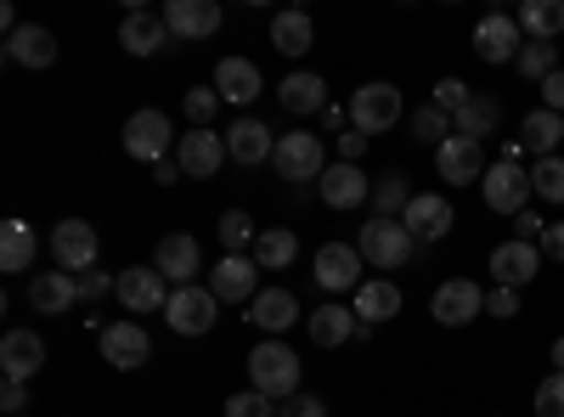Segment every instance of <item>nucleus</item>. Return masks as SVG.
Returning a JSON list of instances; mask_svg holds the SVG:
<instances>
[{"label": "nucleus", "mask_w": 564, "mask_h": 417, "mask_svg": "<svg viewBox=\"0 0 564 417\" xmlns=\"http://www.w3.org/2000/svg\"><path fill=\"white\" fill-rule=\"evenodd\" d=\"M249 389H260L271 400H294L300 395V355L282 339H260L249 355Z\"/></svg>", "instance_id": "nucleus-1"}, {"label": "nucleus", "mask_w": 564, "mask_h": 417, "mask_svg": "<svg viewBox=\"0 0 564 417\" xmlns=\"http://www.w3.org/2000/svg\"><path fill=\"white\" fill-rule=\"evenodd\" d=\"M356 249H361V260H367L372 271H401V265L417 254V238H412L401 220H379V215H372V220L361 226Z\"/></svg>", "instance_id": "nucleus-2"}, {"label": "nucleus", "mask_w": 564, "mask_h": 417, "mask_svg": "<svg viewBox=\"0 0 564 417\" xmlns=\"http://www.w3.org/2000/svg\"><path fill=\"white\" fill-rule=\"evenodd\" d=\"M401 113H406V102H401V90L390 79H372V85H361L356 97H350V130H361V135L395 130Z\"/></svg>", "instance_id": "nucleus-3"}, {"label": "nucleus", "mask_w": 564, "mask_h": 417, "mask_svg": "<svg viewBox=\"0 0 564 417\" xmlns=\"http://www.w3.org/2000/svg\"><path fill=\"white\" fill-rule=\"evenodd\" d=\"M480 187H486V209L491 215H520V209H531V169L525 164H508V158H497L486 175H480Z\"/></svg>", "instance_id": "nucleus-4"}, {"label": "nucleus", "mask_w": 564, "mask_h": 417, "mask_svg": "<svg viewBox=\"0 0 564 417\" xmlns=\"http://www.w3.org/2000/svg\"><path fill=\"white\" fill-rule=\"evenodd\" d=\"M430 316L441 321V328H468L475 316H486V288L475 283V276H452V283H441L430 294Z\"/></svg>", "instance_id": "nucleus-5"}, {"label": "nucleus", "mask_w": 564, "mask_h": 417, "mask_svg": "<svg viewBox=\"0 0 564 417\" xmlns=\"http://www.w3.org/2000/svg\"><path fill=\"white\" fill-rule=\"evenodd\" d=\"M97 254H102V238H97V226L90 220H57V231H52V260H57V271H90L97 265Z\"/></svg>", "instance_id": "nucleus-6"}, {"label": "nucleus", "mask_w": 564, "mask_h": 417, "mask_svg": "<svg viewBox=\"0 0 564 417\" xmlns=\"http://www.w3.org/2000/svg\"><path fill=\"white\" fill-rule=\"evenodd\" d=\"M209 294H215L220 305H254V294H260V265H254V254H220L215 271H209Z\"/></svg>", "instance_id": "nucleus-7"}, {"label": "nucleus", "mask_w": 564, "mask_h": 417, "mask_svg": "<svg viewBox=\"0 0 564 417\" xmlns=\"http://www.w3.org/2000/svg\"><path fill=\"white\" fill-rule=\"evenodd\" d=\"M276 175L282 180H322L327 169V153H322V135L311 130H294V135H276Z\"/></svg>", "instance_id": "nucleus-8"}, {"label": "nucleus", "mask_w": 564, "mask_h": 417, "mask_svg": "<svg viewBox=\"0 0 564 417\" xmlns=\"http://www.w3.org/2000/svg\"><path fill=\"white\" fill-rule=\"evenodd\" d=\"M170 113H159V108H141V113H130L124 119V153L130 158H141V164H159V158H170Z\"/></svg>", "instance_id": "nucleus-9"}, {"label": "nucleus", "mask_w": 564, "mask_h": 417, "mask_svg": "<svg viewBox=\"0 0 564 417\" xmlns=\"http://www.w3.org/2000/svg\"><path fill=\"white\" fill-rule=\"evenodd\" d=\"M361 249H350V243H322L316 249V260H311V271H316V283L327 288V294H356L367 276H361Z\"/></svg>", "instance_id": "nucleus-10"}, {"label": "nucleus", "mask_w": 564, "mask_h": 417, "mask_svg": "<svg viewBox=\"0 0 564 417\" xmlns=\"http://www.w3.org/2000/svg\"><path fill=\"white\" fill-rule=\"evenodd\" d=\"M113 294L130 316H164V305H170V288H164V276L153 265H124Z\"/></svg>", "instance_id": "nucleus-11"}, {"label": "nucleus", "mask_w": 564, "mask_h": 417, "mask_svg": "<svg viewBox=\"0 0 564 417\" xmlns=\"http://www.w3.org/2000/svg\"><path fill=\"white\" fill-rule=\"evenodd\" d=\"M215 310H220V299H215L209 288H175L170 305H164V321H170V333L198 339V333L215 328Z\"/></svg>", "instance_id": "nucleus-12"}, {"label": "nucleus", "mask_w": 564, "mask_h": 417, "mask_svg": "<svg viewBox=\"0 0 564 417\" xmlns=\"http://www.w3.org/2000/svg\"><path fill=\"white\" fill-rule=\"evenodd\" d=\"M486 147L468 142V135H452V142L435 147V175L446 180V187H475V180L486 175Z\"/></svg>", "instance_id": "nucleus-13"}, {"label": "nucleus", "mask_w": 564, "mask_h": 417, "mask_svg": "<svg viewBox=\"0 0 564 417\" xmlns=\"http://www.w3.org/2000/svg\"><path fill=\"white\" fill-rule=\"evenodd\" d=\"M316 193L327 209H361V204H372V175L361 164H327Z\"/></svg>", "instance_id": "nucleus-14"}, {"label": "nucleus", "mask_w": 564, "mask_h": 417, "mask_svg": "<svg viewBox=\"0 0 564 417\" xmlns=\"http://www.w3.org/2000/svg\"><path fill=\"white\" fill-rule=\"evenodd\" d=\"M153 271L164 276V283H175V288H193V276L204 271V249H198V238H186V231H170V238L159 243V254H153Z\"/></svg>", "instance_id": "nucleus-15"}, {"label": "nucleus", "mask_w": 564, "mask_h": 417, "mask_svg": "<svg viewBox=\"0 0 564 417\" xmlns=\"http://www.w3.org/2000/svg\"><path fill=\"white\" fill-rule=\"evenodd\" d=\"M164 29H170V40H186V45L215 40L220 7H215V0H170V7H164Z\"/></svg>", "instance_id": "nucleus-16"}, {"label": "nucleus", "mask_w": 564, "mask_h": 417, "mask_svg": "<svg viewBox=\"0 0 564 417\" xmlns=\"http://www.w3.org/2000/svg\"><path fill=\"white\" fill-rule=\"evenodd\" d=\"M486 265H491V276H497V288H525V283H536V271H542V249L508 238V243L491 249Z\"/></svg>", "instance_id": "nucleus-17"}, {"label": "nucleus", "mask_w": 564, "mask_h": 417, "mask_svg": "<svg viewBox=\"0 0 564 417\" xmlns=\"http://www.w3.org/2000/svg\"><path fill=\"white\" fill-rule=\"evenodd\" d=\"M520 45H525L520 18H508V12L480 18V29H475V57L480 63H513V57H520Z\"/></svg>", "instance_id": "nucleus-18"}, {"label": "nucleus", "mask_w": 564, "mask_h": 417, "mask_svg": "<svg viewBox=\"0 0 564 417\" xmlns=\"http://www.w3.org/2000/svg\"><path fill=\"white\" fill-rule=\"evenodd\" d=\"M148 355H153L148 328H135V321H108V328H102V361L108 366L135 373V366H148Z\"/></svg>", "instance_id": "nucleus-19"}, {"label": "nucleus", "mask_w": 564, "mask_h": 417, "mask_svg": "<svg viewBox=\"0 0 564 417\" xmlns=\"http://www.w3.org/2000/svg\"><path fill=\"white\" fill-rule=\"evenodd\" d=\"M226 158H231V153H226V135H215V130H186L181 142H175V164H181L186 175H198V180L220 175Z\"/></svg>", "instance_id": "nucleus-20"}, {"label": "nucleus", "mask_w": 564, "mask_h": 417, "mask_svg": "<svg viewBox=\"0 0 564 417\" xmlns=\"http://www.w3.org/2000/svg\"><path fill=\"white\" fill-rule=\"evenodd\" d=\"M452 204L441 198V193H412V204H406V215H401V226L412 231L417 243H441L446 231H452Z\"/></svg>", "instance_id": "nucleus-21"}, {"label": "nucleus", "mask_w": 564, "mask_h": 417, "mask_svg": "<svg viewBox=\"0 0 564 417\" xmlns=\"http://www.w3.org/2000/svg\"><path fill=\"white\" fill-rule=\"evenodd\" d=\"M40 366H45V339L34 328H12L7 339H0V373H7V378L29 384Z\"/></svg>", "instance_id": "nucleus-22"}, {"label": "nucleus", "mask_w": 564, "mask_h": 417, "mask_svg": "<svg viewBox=\"0 0 564 417\" xmlns=\"http://www.w3.org/2000/svg\"><path fill=\"white\" fill-rule=\"evenodd\" d=\"M29 305H34V316H68L79 305V276H68V271H34Z\"/></svg>", "instance_id": "nucleus-23"}, {"label": "nucleus", "mask_w": 564, "mask_h": 417, "mask_svg": "<svg viewBox=\"0 0 564 417\" xmlns=\"http://www.w3.org/2000/svg\"><path fill=\"white\" fill-rule=\"evenodd\" d=\"M215 90H220V102L249 108L260 90H265V79H260V68H254L249 57H220V68H215Z\"/></svg>", "instance_id": "nucleus-24"}, {"label": "nucleus", "mask_w": 564, "mask_h": 417, "mask_svg": "<svg viewBox=\"0 0 564 417\" xmlns=\"http://www.w3.org/2000/svg\"><path fill=\"white\" fill-rule=\"evenodd\" d=\"M356 321H367V328H379V321H395L401 316V288L390 283V276H367V283L356 288Z\"/></svg>", "instance_id": "nucleus-25"}, {"label": "nucleus", "mask_w": 564, "mask_h": 417, "mask_svg": "<svg viewBox=\"0 0 564 417\" xmlns=\"http://www.w3.org/2000/svg\"><path fill=\"white\" fill-rule=\"evenodd\" d=\"M119 45L130 57H153L170 45V29H164V12H124L119 23Z\"/></svg>", "instance_id": "nucleus-26"}, {"label": "nucleus", "mask_w": 564, "mask_h": 417, "mask_svg": "<svg viewBox=\"0 0 564 417\" xmlns=\"http://www.w3.org/2000/svg\"><path fill=\"white\" fill-rule=\"evenodd\" d=\"M226 153L238 158V164H249V169H260L265 158H276V135L260 119H238V124L226 130Z\"/></svg>", "instance_id": "nucleus-27"}, {"label": "nucleus", "mask_w": 564, "mask_h": 417, "mask_svg": "<svg viewBox=\"0 0 564 417\" xmlns=\"http://www.w3.org/2000/svg\"><path fill=\"white\" fill-rule=\"evenodd\" d=\"M249 321H254V328L260 333H289L294 328V321H300V299L289 294V288H260L254 294V305H249Z\"/></svg>", "instance_id": "nucleus-28"}, {"label": "nucleus", "mask_w": 564, "mask_h": 417, "mask_svg": "<svg viewBox=\"0 0 564 417\" xmlns=\"http://www.w3.org/2000/svg\"><path fill=\"white\" fill-rule=\"evenodd\" d=\"M7 63H18V68H52L57 63V34L40 29V23L7 34Z\"/></svg>", "instance_id": "nucleus-29"}, {"label": "nucleus", "mask_w": 564, "mask_h": 417, "mask_svg": "<svg viewBox=\"0 0 564 417\" xmlns=\"http://www.w3.org/2000/svg\"><path fill=\"white\" fill-rule=\"evenodd\" d=\"M356 310L350 305H322V310H311L305 316V333H311V344H322V350H334V344H345V339H356Z\"/></svg>", "instance_id": "nucleus-30"}, {"label": "nucleus", "mask_w": 564, "mask_h": 417, "mask_svg": "<svg viewBox=\"0 0 564 417\" xmlns=\"http://www.w3.org/2000/svg\"><path fill=\"white\" fill-rule=\"evenodd\" d=\"M276 97H282V108L300 113V119L327 113V79L322 74H289V79L276 85Z\"/></svg>", "instance_id": "nucleus-31"}, {"label": "nucleus", "mask_w": 564, "mask_h": 417, "mask_svg": "<svg viewBox=\"0 0 564 417\" xmlns=\"http://www.w3.org/2000/svg\"><path fill=\"white\" fill-rule=\"evenodd\" d=\"M502 124V102L486 97V90H475V97L463 102V113L452 119V135H468V142H486V135H497Z\"/></svg>", "instance_id": "nucleus-32"}, {"label": "nucleus", "mask_w": 564, "mask_h": 417, "mask_svg": "<svg viewBox=\"0 0 564 417\" xmlns=\"http://www.w3.org/2000/svg\"><path fill=\"white\" fill-rule=\"evenodd\" d=\"M34 254H40V243H34V226L29 220H7L0 226V271H34Z\"/></svg>", "instance_id": "nucleus-33"}, {"label": "nucleus", "mask_w": 564, "mask_h": 417, "mask_svg": "<svg viewBox=\"0 0 564 417\" xmlns=\"http://www.w3.org/2000/svg\"><path fill=\"white\" fill-rule=\"evenodd\" d=\"M311 40H316V23L305 12H276L271 18V45H276L282 57H305Z\"/></svg>", "instance_id": "nucleus-34"}, {"label": "nucleus", "mask_w": 564, "mask_h": 417, "mask_svg": "<svg viewBox=\"0 0 564 417\" xmlns=\"http://www.w3.org/2000/svg\"><path fill=\"white\" fill-rule=\"evenodd\" d=\"M294 260H300V238H294V231L289 226H265L260 243H254V265L260 271H289Z\"/></svg>", "instance_id": "nucleus-35"}, {"label": "nucleus", "mask_w": 564, "mask_h": 417, "mask_svg": "<svg viewBox=\"0 0 564 417\" xmlns=\"http://www.w3.org/2000/svg\"><path fill=\"white\" fill-rule=\"evenodd\" d=\"M520 142H525L536 158H553V147L564 142V113H547V108L525 113V135H520Z\"/></svg>", "instance_id": "nucleus-36"}, {"label": "nucleus", "mask_w": 564, "mask_h": 417, "mask_svg": "<svg viewBox=\"0 0 564 417\" xmlns=\"http://www.w3.org/2000/svg\"><path fill=\"white\" fill-rule=\"evenodd\" d=\"M406 204H412V187H406L401 169H390V175L372 180V215H379V220H401Z\"/></svg>", "instance_id": "nucleus-37"}, {"label": "nucleus", "mask_w": 564, "mask_h": 417, "mask_svg": "<svg viewBox=\"0 0 564 417\" xmlns=\"http://www.w3.org/2000/svg\"><path fill=\"white\" fill-rule=\"evenodd\" d=\"M520 29H525V40L564 34V0H525V7H520Z\"/></svg>", "instance_id": "nucleus-38"}, {"label": "nucleus", "mask_w": 564, "mask_h": 417, "mask_svg": "<svg viewBox=\"0 0 564 417\" xmlns=\"http://www.w3.org/2000/svg\"><path fill=\"white\" fill-rule=\"evenodd\" d=\"M220 243H226V254H254L260 226H254L243 209H226V215H220Z\"/></svg>", "instance_id": "nucleus-39"}, {"label": "nucleus", "mask_w": 564, "mask_h": 417, "mask_svg": "<svg viewBox=\"0 0 564 417\" xmlns=\"http://www.w3.org/2000/svg\"><path fill=\"white\" fill-rule=\"evenodd\" d=\"M513 68H520L525 79H536V85H542L547 74H558V52H553L547 40H525V45H520V57H513Z\"/></svg>", "instance_id": "nucleus-40"}, {"label": "nucleus", "mask_w": 564, "mask_h": 417, "mask_svg": "<svg viewBox=\"0 0 564 417\" xmlns=\"http://www.w3.org/2000/svg\"><path fill=\"white\" fill-rule=\"evenodd\" d=\"M531 187H536L542 204H564V158H558V153L531 164Z\"/></svg>", "instance_id": "nucleus-41"}, {"label": "nucleus", "mask_w": 564, "mask_h": 417, "mask_svg": "<svg viewBox=\"0 0 564 417\" xmlns=\"http://www.w3.org/2000/svg\"><path fill=\"white\" fill-rule=\"evenodd\" d=\"M412 135H417V142H430V147L452 142V113H441L435 102H430V108H417V113H412Z\"/></svg>", "instance_id": "nucleus-42"}, {"label": "nucleus", "mask_w": 564, "mask_h": 417, "mask_svg": "<svg viewBox=\"0 0 564 417\" xmlns=\"http://www.w3.org/2000/svg\"><path fill=\"white\" fill-rule=\"evenodd\" d=\"M215 108H220V90L215 85H193V90H186V119H193V130H209Z\"/></svg>", "instance_id": "nucleus-43"}, {"label": "nucleus", "mask_w": 564, "mask_h": 417, "mask_svg": "<svg viewBox=\"0 0 564 417\" xmlns=\"http://www.w3.org/2000/svg\"><path fill=\"white\" fill-rule=\"evenodd\" d=\"M226 417H276V400L260 395V389H238L226 400Z\"/></svg>", "instance_id": "nucleus-44"}, {"label": "nucleus", "mask_w": 564, "mask_h": 417, "mask_svg": "<svg viewBox=\"0 0 564 417\" xmlns=\"http://www.w3.org/2000/svg\"><path fill=\"white\" fill-rule=\"evenodd\" d=\"M536 417H564V373H547L536 384Z\"/></svg>", "instance_id": "nucleus-45"}, {"label": "nucleus", "mask_w": 564, "mask_h": 417, "mask_svg": "<svg viewBox=\"0 0 564 417\" xmlns=\"http://www.w3.org/2000/svg\"><path fill=\"white\" fill-rule=\"evenodd\" d=\"M468 97H475V90H468V85H463V79H441V85H435V97H430V102H435V108H441V113H452V119H457V113H463V102H468Z\"/></svg>", "instance_id": "nucleus-46"}, {"label": "nucleus", "mask_w": 564, "mask_h": 417, "mask_svg": "<svg viewBox=\"0 0 564 417\" xmlns=\"http://www.w3.org/2000/svg\"><path fill=\"white\" fill-rule=\"evenodd\" d=\"M486 316H497V321L520 316V288H491L486 294Z\"/></svg>", "instance_id": "nucleus-47"}, {"label": "nucleus", "mask_w": 564, "mask_h": 417, "mask_svg": "<svg viewBox=\"0 0 564 417\" xmlns=\"http://www.w3.org/2000/svg\"><path fill=\"white\" fill-rule=\"evenodd\" d=\"M542 231H547V220H542V215H531V209L513 215V238H520V243H542Z\"/></svg>", "instance_id": "nucleus-48"}, {"label": "nucleus", "mask_w": 564, "mask_h": 417, "mask_svg": "<svg viewBox=\"0 0 564 417\" xmlns=\"http://www.w3.org/2000/svg\"><path fill=\"white\" fill-rule=\"evenodd\" d=\"M276 417H327V406H322L316 395H294V400L276 406Z\"/></svg>", "instance_id": "nucleus-49"}, {"label": "nucleus", "mask_w": 564, "mask_h": 417, "mask_svg": "<svg viewBox=\"0 0 564 417\" xmlns=\"http://www.w3.org/2000/svg\"><path fill=\"white\" fill-rule=\"evenodd\" d=\"M119 288V276H102V271H85L79 276V299H102V294H113Z\"/></svg>", "instance_id": "nucleus-50"}, {"label": "nucleus", "mask_w": 564, "mask_h": 417, "mask_svg": "<svg viewBox=\"0 0 564 417\" xmlns=\"http://www.w3.org/2000/svg\"><path fill=\"white\" fill-rule=\"evenodd\" d=\"M23 406H29V384L7 378V384H0V411H7V417H18Z\"/></svg>", "instance_id": "nucleus-51"}, {"label": "nucleus", "mask_w": 564, "mask_h": 417, "mask_svg": "<svg viewBox=\"0 0 564 417\" xmlns=\"http://www.w3.org/2000/svg\"><path fill=\"white\" fill-rule=\"evenodd\" d=\"M542 260H558L564 265V220H547V231H542Z\"/></svg>", "instance_id": "nucleus-52"}, {"label": "nucleus", "mask_w": 564, "mask_h": 417, "mask_svg": "<svg viewBox=\"0 0 564 417\" xmlns=\"http://www.w3.org/2000/svg\"><path fill=\"white\" fill-rule=\"evenodd\" d=\"M542 108H547V113H564V68L542 79Z\"/></svg>", "instance_id": "nucleus-53"}, {"label": "nucleus", "mask_w": 564, "mask_h": 417, "mask_svg": "<svg viewBox=\"0 0 564 417\" xmlns=\"http://www.w3.org/2000/svg\"><path fill=\"white\" fill-rule=\"evenodd\" d=\"M361 153H367V135H361V130H345V135H339V164H356Z\"/></svg>", "instance_id": "nucleus-54"}, {"label": "nucleus", "mask_w": 564, "mask_h": 417, "mask_svg": "<svg viewBox=\"0 0 564 417\" xmlns=\"http://www.w3.org/2000/svg\"><path fill=\"white\" fill-rule=\"evenodd\" d=\"M181 175H186V169H181L175 158H159V164H153V180H159V187H175Z\"/></svg>", "instance_id": "nucleus-55"}, {"label": "nucleus", "mask_w": 564, "mask_h": 417, "mask_svg": "<svg viewBox=\"0 0 564 417\" xmlns=\"http://www.w3.org/2000/svg\"><path fill=\"white\" fill-rule=\"evenodd\" d=\"M553 373H564V339H553Z\"/></svg>", "instance_id": "nucleus-56"}]
</instances>
